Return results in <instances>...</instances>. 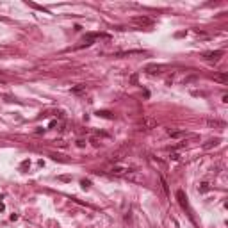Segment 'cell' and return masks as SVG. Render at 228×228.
Returning <instances> with one entry per match:
<instances>
[{
	"label": "cell",
	"mask_w": 228,
	"mask_h": 228,
	"mask_svg": "<svg viewBox=\"0 0 228 228\" xmlns=\"http://www.w3.org/2000/svg\"><path fill=\"white\" fill-rule=\"evenodd\" d=\"M223 55V52L221 50H216V52H207V54H203V57L207 59V61H217Z\"/></svg>",
	"instance_id": "cell-5"
},
{
	"label": "cell",
	"mask_w": 228,
	"mask_h": 228,
	"mask_svg": "<svg viewBox=\"0 0 228 228\" xmlns=\"http://www.w3.org/2000/svg\"><path fill=\"white\" fill-rule=\"evenodd\" d=\"M169 136L171 137H180V136H184V132H169Z\"/></svg>",
	"instance_id": "cell-13"
},
{
	"label": "cell",
	"mask_w": 228,
	"mask_h": 228,
	"mask_svg": "<svg viewBox=\"0 0 228 228\" xmlns=\"http://www.w3.org/2000/svg\"><path fill=\"white\" fill-rule=\"evenodd\" d=\"M96 114H98L100 118H105V119H112V118H114V116H112V112H109V111H98Z\"/></svg>",
	"instance_id": "cell-9"
},
{
	"label": "cell",
	"mask_w": 228,
	"mask_h": 228,
	"mask_svg": "<svg viewBox=\"0 0 228 228\" xmlns=\"http://www.w3.org/2000/svg\"><path fill=\"white\" fill-rule=\"evenodd\" d=\"M155 125H157V121L155 119H152V118H144L143 121H141V128L139 130H152V128H155Z\"/></svg>",
	"instance_id": "cell-4"
},
{
	"label": "cell",
	"mask_w": 228,
	"mask_h": 228,
	"mask_svg": "<svg viewBox=\"0 0 228 228\" xmlns=\"http://www.w3.org/2000/svg\"><path fill=\"white\" fill-rule=\"evenodd\" d=\"M198 189H200V193H207V191L210 189V185H209V182H201Z\"/></svg>",
	"instance_id": "cell-11"
},
{
	"label": "cell",
	"mask_w": 228,
	"mask_h": 228,
	"mask_svg": "<svg viewBox=\"0 0 228 228\" xmlns=\"http://www.w3.org/2000/svg\"><path fill=\"white\" fill-rule=\"evenodd\" d=\"M89 185H91L89 180H82V187H84V189H89Z\"/></svg>",
	"instance_id": "cell-14"
},
{
	"label": "cell",
	"mask_w": 228,
	"mask_h": 228,
	"mask_svg": "<svg viewBox=\"0 0 228 228\" xmlns=\"http://www.w3.org/2000/svg\"><path fill=\"white\" fill-rule=\"evenodd\" d=\"M160 182H162V187H164V193L168 194V184H166V180L164 178H160Z\"/></svg>",
	"instance_id": "cell-15"
},
{
	"label": "cell",
	"mask_w": 228,
	"mask_h": 228,
	"mask_svg": "<svg viewBox=\"0 0 228 228\" xmlns=\"http://www.w3.org/2000/svg\"><path fill=\"white\" fill-rule=\"evenodd\" d=\"M125 152H127L125 148H121L119 152H116V153H112V155H111V157H109V160H111V162H119V160L123 159V155H125Z\"/></svg>",
	"instance_id": "cell-6"
},
{
	"label": "cell",
	"mask_w": 228,
	"mask_h": 228,
	"mask_svg": "<svg viewBox=\"0 0 228 228\" xmlns=\"http://www.w3.org/2000/svg\"><path fill=\"white\" fill-rule=\"evenodd\" d=\"M4 210V203H0V212H2Z\"/></svg>",
	"instance_id": "cell-16"
},
{
	"label": "cell",
	"mask_w": 228,
	"mask_h": 228,
	"mask_svg": "<svg viewBox=\"0 0 228 228\" xmlns=\"http://www.w3.org/2000/svg\"><path fill=\"white\" fill-rule=\"evenodd\" d=\"M132 22L137 23V25H141V27H150V25H153V20L148 18V16H134Z\"/></svg>",
	"instance_id": "cell-2"
},
{
	"label": "cell",
	"mask_w": 228,
	"mask_h": 228,
	"mask_svg": "<svg viewBox=\"0 0 228 228\" xmlns=\"http://www.w3.org/2000/svg\"><path fill=\"white\" fill-rule=\"evenodd\" d=\"M177 198H178V203L182 205L184 210H187L191 214V209H189V203H187V196L184 194V191H177Z\"/></svg>",
	"instance_id": "cell-3"
},
{
	"label": "cell",
	"mask_w": 228,
	"mask_h": 228,
	"mask_svg": "<svg viewBox=\"0 0 228 228\" xmlns=\"http://www.w3.org/2000/svg\"><path fill=\"white\" fill-rule=\"evenodd\" d=\"M207 125H209V127H225V123L219 121V119H209V121H207Z\"/></svg>",
	"instance_id": "cell-10"
},
{
	"label": "cell",
	"mask_w": 228,
	"mask_h": 228,
	"mask_svg": "<svg viewBox=\"0 0 228 228\" xmlns=\"http://www.w3.org/2000/svg\"><path fill=\"white\" fill-rule=\"evenodd\" d=\"M217 144H219V139L216 137V139H210V141H207V143L203 144V148H205V150H209V148H212V146H217Z\"/></svg>",
	"instance_id": "cell-7"
},
{
	"label": "cell",
	"mask_w": 228,
	"mask_h": 228,
	"mask_svg": "<svg viewBox=\"0 0 228 228\" xmlns=\"http://www.w3.org/2000/svg\"><path fill=\"white\" fill-rule=\"evenodd\" d=\"M214 80H219V82H223V84H225V82H226V75L223 73V75H214Z\"/></svg>",
	"instance_id": "cell-12"
},
{
	"label": "cell",
	"mask_w": 228,
	"mask_h": 228,
	"mask_svg": "<svg viewBox=\"0 0 228 228\" xmlns=\"http://www.w3.org/2000/svg\"><path fill=\"white\" fill-rule=\"evenodd\" d=\"M164 70H168V66L166 64H148L146 68H144V71L150 75H155V73H162Z\"/></svg>",
	"instance_id": "cell-1"
},
{
	"label": "cell",
	"mask_w": 228,
	"mask_h": 228,
	"mask_svg": "<svg viewBox=\"0 0 228 228\" xmlns=\"http://www.w3.org/2000/svg\"><path fill=\"white\" fill-rule=\"evenodd\" d=\"M86 89H87V87H86V84H79V86H75L71 91H73L75 95H80V93H86Z\"/></svg>",
	"instance_id": "cell-8"
}]
</instances>
